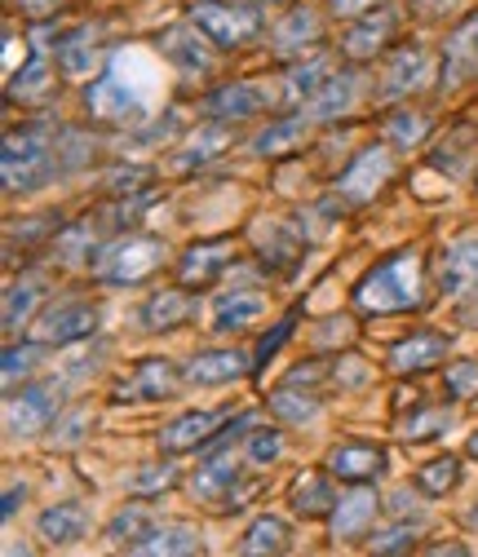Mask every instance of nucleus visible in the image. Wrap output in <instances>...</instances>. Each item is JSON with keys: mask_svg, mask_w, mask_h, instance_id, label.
I'll list each match as a JSON object with an SVG mask.
<instances>
[{"mask_svg": "<svg viewBox=\"0 0 478 557\" xmlns=\"http://www.w3.org/2000/svg\"><path fill=\"white\" fill-rule=\"evenodd\" d=\"M23 500H27V486H23V482H14V486H10V492H5V505H0V518H5V522H10V518L19 513V505H23Z\"/></svg>", "mask_w": 478, "mask_h": 557, "instance_id": "864d4df0", "label": "nucleus"}, {"mask_svg": "<svg viewBox=\"0 0 478 557\" xmlns=\"http://www.w3.org/2000/svg\"><path fill=\"white\" fill-rule=\"evenodd\" d=\"M98 53H102V27H94V23H81V27H72V32H58V40H53L58 72H62L66 81L94 76Z\"/></svg>", "mask_w": 478, "mask_h": 557, "instance_id": "aec40b11", "label": "nucleus"}, {"mask_svg": "<svg viewBox=\"0 0 478 557\" xmlns=\"http://www.w3.org/2000/svg\"><path fill=\"white\" fill-rule=\"evenodd\" d=\"M465 522H469V527H474V531H478V500H474V505H469V513H465Z\"/></svg>", "mask_w": 478, "mask_h": 557, "instance_id": "13d9d810", "label": "nucleus"}, {"mask_svg": "<svg viewBox=\"0 0 478 557\" xmlns=\"http://www.w3.org/2000/svg\"><path fill=\"white\" fill-rule=\"evenodd\" d=\"M186 18L218 49H244L266 32V14L257 10V0H195Z\"/></svg>", "mask_w": 478, "mask_h": 557, "instance_id": "20e7f679", "label": "nucleus"}, {"mask_svg": "<svg viewBox=\"0 0 478 557\" xmlns=\"http://www.w3.org/2000/svg\"><path fill=\"white\" fill-rule=\"evenodd\" d=\"M257 235H261L257 257H261V265H266V270H280V274H289V270L302 261V239H297V231H293V226L275 222L270 231L261 226Z\"/></svg>", "mask_w": 478, "mask_h": 557, "instance_id": "f704fd0d", "label": "nucleus"}, {"mask_svg": "<svg viewBox=\"0 0 478 557\" xmlns=\"http://www.w3.org/2000/svg\"><path fill=\"white\" fill-rule=\"evenodd\" d=\"M58 124L53 120H27L23 128L5 133V151H0V173H5L10 195H27L49 186L62 164H58Z\"/></svg>", "mask_w": 478, "mask_h": 557, "instance_id": "f03ea898", "label": "nucleus"}, {"mask_svg": "<svg viewBox=\"0 0 478 557\" xmlns=\"http://www.w3.org/2000/svg\"><path fill=\"white\" fill-rule=\"evenodd\" d=\"M89 430H94V411H89V407H72V411H58V421L49 425L45 443H49L53 451H72V447L85 443Z\"/></svg>", "mask_w": 478, "mask_h": 557, "instance_id": "79ce46f5", "label": "nucleus"}, {"mask_svg": "<svg viewBox=\"0 0 478 557\" xmlns=\"http://www.w3.org/2000/svg\"><path fill=\"white\" fill-rule=\"evenodd\" d=\"M62 394H66V381L62 376L27 381L23 389H14L5 398V430H10V438L49 434V425L58 421V411H62Z\"/></svg>", "mask_w": 478, "mask_h": 557, "instance_id": "39448f33", "label": "nucleus"}, {"mask_svg": "<svg viewBox=\"0 0 478 557\" xmlns=\"http://www.w3.org/2000/svg\"><path fill=\"white\" fill-rule=\"evenodd\" d=\"M124 553L133 557H177V553H204V535L191 522H156L138 544H128Z\"/></svg>", "mask_w": 478, "mask_h": 557, "instance_id": "a878e982", "label": "nucleus"}, {"mask_svg": "<svg viewBox=\"0 0 478 557\" xmlns=\"http://www.w3.org/2000/svg\"><path fill=\"white\" fill-rule=\"evenodd\" d=\"M248 372H253V355L235 350V345H222V350H199L182 368L186 385H231V381H240Z\"/></svg>", "mask_w": 478, "mask_h": 557, "instance_id": "5701e85b", "label": "nucleus"}, {"mask_svg": "<svg viewBox=\"0 0 478 557\" xmlns=\"http://www.w3.org/2000/svg\"><path fill=\"white\" fill-rule=\"evenodd\" d=\"M394 177V147H364L346 169H341L336 177V199H346V203H368L377 199L381 186H390Z\"/></svg>", "mask_w": 478, "mask_h": 557, "instance_id": "0eeeda50", "label": "nucleus"}, {"mask_svg": "<svg viewBox=\"0 0 478 557\" xmlns=\"http://www.w3.org/2000/svg\"><path fill=\"white\" fill-rule=\"evenodd\" d=\"M394 32H399V10L377 5L372 14L351 18V27L341 32V53H346V58L359 66V62H368V58L385 53V49H390V40H394Z\"/></svg>", "mask_w": 478, "mask_h": 557, "instance_id": "4468645a", "label": "nucleus"}, {"mask_svg": "<svg viewBox=\"0 0 478 557\" xmlns=\"http://www.w3.org/2000/svg\"><path fill=\"white\" fill-rule=\"evenodd\" d=\"M85 111L98 124H143L147 120V102L128 89V81H120V72H102L85 89Z\"/></svg>", "mask_w": 478, "mask_h": 557, "instance_id": "6e6552de", "label": "nucleus"}, {"mask_svg": "<svg viewBox=\"0 0 478 557\" xmlns=\"http://www.w3.org/2000/svg\"><path fill=\"white\" fill-rule=\"evenodd\" d=\"M23 10L32 18H45V14H53V0H23Z\"/></svg>", "mask_w": 478, "mask_h": 557, "instance_id": "5fc2aeb1", "label": "nucleus"}, {"mask_svg": "<svg viewBox=\"0 0 478 557\" xmlns=\"http://www.w3.org/2000/svg\"><path fill=\"white\" fill-rule=\"evenodd\" d=\"M478 76V10L461 18L443 40V85H465Z\"/></svg>", "mask_w": 478, "mask_h": 557, "instance_id": "b1692460", "label": "nucleus"}, {"mask_svg": "<svg viewBox=\"0 0 478 557\" xmlns=\"http://www.w3.org/2000/svg\"><path fill=\"white\" fill-rule=\"evenodd\" d=\"M355 98H359V72H355V66H341V72H332L323 81V89L302 107V115L310 124H332V120H341L355 107Z\"/></svg>", "mask_w": 478, "mask_h": 557, "instance_id": "393cba45", "label": "nucleus"}, {"mask_svg": "<svg viewBox=\"0 0 478 557\" xmlns=\"http://www.w3.org/2000/svg\"><path fill=\"white\" fill-rule=\"evenodd\" d=\"M385 505H390V513H394V518H407V513L417 509V496H413V486H399V492H394V496H390Z\"/></svg>", "mask_w": 478, "mask_h": 557, "instance_id": "603ef678", "label": "nucleus"}, {"mask_svg": "<svg viewBox=\"0 0 478 557\" xmlns=\"http://www.w3.org/2000/svg\"><path fill=\"white\" fill-rule=\"evenodd\" d=\"M461 478H465V469H461V456H439V460H430V465H421V469H417V492L439 500V496L456 492V486H461Z\"/></svg>", "mask_w": 478, "mask_h": 557, "instance_id": "37998d69", "label": "nucleus"}, {"mask_svg": "<svg viewBox=\"0 0 478 557\" xmlns=\"http://www.w3.org/2000/svg\"><path fill=\"white\" fill-rule=\"evenodd\" d=\"M377 5H385V0H328V10H332L336 18H364V14H372Z\"/></svg>", "mask_w": 478, "mask_h": 557, "instance_id": "3c124183", "label": "nucleus"}, {"mask_svg": "<svg viewBox=\"0 0 478 557\" xmlns=\"http://www.w3.org/2000/svg\"><path fill=\"white\" fill-rule=\"evenodd\" d=\"M98 323H102V310H98L94 301L66 297V301H53V306H45V310L36 314L32 336L45 341V345H58V350H66V345L89 341V336L98 332Z\"/></svg>", "mask_w": 478, "mask_h": 557, "instance_id": "423d86ee", "label": "nucleus"}, {"mask_svg": "<svg viewBox=\"0 0 478 557\" xmlns=\"http://www.w3.org/2000/svg\"><path fill=\"white\" fill-rule=\"evenodd\" d=\"M336 478L328 473V465L323 469H306V473H297L293 482H289V505H293V513L297 518H306V522H323L332 509H336Z\"/></svg>", "mask_w": 478, "mask_h": 557, "instance_id": "4be33fe9", "label": "nucleus"}, {"mask_svg": "<svg viewBox=\"0 0 478 557\" xmlns=\"http://www.w3.org/2000/svg\"><path fill=\"white\" fill-rule=\"evenodd\" d=\"M421 540V522L413 518H394L390 527H372L368 535V553H413Z\"/></svg>", "mask_w": 478, "mask_h": 557, "instance_id": "a18cd8bd", "label": "nucleus"}, {"mask_svg": "<svg viewBox=\"0 0 478 557\" xmlns=\"http://www.w3.org/2000/svg\"><path fill=\"white\" fill-rule=\"evenodd\" d=\"M235 261V239L231 235H213V239H199L182 252L177 261V284L186 288H209L213 278Z\"/></svg>", "mask_w": 478, "mask_h": 557, "instance_id": "dca6fc26", "label": "nucleus"}, {"mask_svg": "<svg viewBox=\"0 0 478 557\" xmlns=\"http://www.w3.org/2000/svg\"><path fill=\"white\" fill-rule=\"evenodd\" d=\"M257 5H280V0H257Z\"/></svg>", "mask_w": 478, "mask_h": 557, "instance_id": "bf43d9fd", "label": "nucleus"}, {"mask_svg": "<svg viewBox=\"0 0 478 557\" xmlns=\"http://www.w3.org/2000/svg\"><path fill=\"white\" fill-rule=\"evenodd\" d=\"M448 425H452V407H434V403H417L413 411L399 421V434L407 438V443H426V438H439V434H448Z\"/></svg>", "mask_w": 478, "mask_h": 557, "instance_id": "ea45409f", "label": "nucleus"}, {"mask_svg": "<svg viewBox=\"0 0 478 557\" xmlns=\"http://www.w3.org/2000/svg\"><path fill=\"white\" fill-rule=\"evenodd\" d=\"M293 323H297V314H289V319H284V323H280L275 332H270V336H266V341L257 345V363H253V372H257L261 363H270V355H275V350H280V345H284V341L293 336Z\"/></svg>", "mask_w": 478, "mask_h": 557, "instance_id": "8fccbe9b", "label": "nucleus"}, {"mask_svg": "<svg viewBox=\"0 0 478 557\" xmlns=\"http://www.w3.org/2000/svg\"><path fill=\"white\" fill-rule=\"evenodd\" d=\"M177 478H182V473H177V465H169V460H164V465H143L138 473L128 478V492H133V496H160V492H169V486H177Z\"/></svg>", "mask_w": 478, "mask_h": 557, "instance_id": "09e8293b", "label": "nucleus"}, {"mask_svg": "<svg viewBox=\"0 0 478 557\" xmlns=\"http://www.w3.org/2000/svg\"><path fill=\"white\" fill-rule=\"evenodd\" d=\"M452 350V336L439 332V327H417V332H407L403 341H394V350L385 359V368L394 376H421L430 368H439Z\"/></svg>", "mask_w": 478, "mask_h": 557, "instance_id": "9b49d317", "label": "nucleus"}, {"mask_svg": "<svg viewBox=\"0 0 478 557\" xmlns=\"http://www.w3.org/2000/svg\"><path fill=\"white\" fill-rule=\"evenodd\" d=\"M5 94H10V102H23V107H40V102H49V94H53V66H49V58L36 49L19 72L10 76V85H5Z\"/></svg>", "mask_w": 478, "mask_h": 557, "instance_id": "2f4dec72", "label": "nucleus"}, {"mask_svg": "<svg viewBox=\"0 0 478 557\" xmlns=\"http://www.w3.org/2000/svg\"><path fill=\"white\" fill-rule=\"evenodd\" d=\"M426 133H430V115L426 111H413V107H399L381 120V137L394 147V151H413L426 143Z\"/></svg>", "mask_w": 478, "mask_h": 557, "instance_id": "e433bc0d", "label": "nucleus"}, {"mask_svg": "<svg viewBox=\"0 0 478 557\" xmlns=\"http://www.w3.org/2000/svg\"><path fill=\"white\" fill-rule=\"evenodd\" d=\"M151 527H156V513H151V505H143V496H138L133 505H120V509L111 513V522H107V544H111V548H128V544H138Z\"/></svg>", "mask_w": 478, "mask_h": 557, "instance_id": "c9c22d12", "label": "nucleus"}, {"mask_svg": "<svg viewBox=\"0 0 478 557\" xmlns=\"http://www.w3.org/2000/svg\"><path fill=\"white\" fill-rule=\"evenodd\" d=\"M195 319V301L186 297V284L177 288H160L143 301V327L147 332H177L182 323Z\"/></svg>", "mask_w": 478, "mask_h": 557, "instance_id": "7c9ffc66", "label": "nucleus"}, {"mask_svg": "<svg viewBox=\"0 0 478 557\" xmlns=\"http://www.w3.org/2000/svg\"><path fill=\"white\" fill-rule=\"evenodd\" d=\"M280 456H284V434L275 425H248V434H244V460L253 469L280 465Z\"/></svg>", "mask_w": 478, "mask_h": 557, "instance_id": "c03bdc74", "label": "nucleus"}, {"mask_svg": "<svg viewBox=\"0 0 478 557\" xmlns=\"http://www.w3.org/2000/svg\"><path fill=\"white\" fill-rule=\"evenodd\" d=\"M49 301V278L40 270H27L23 278H14L10 293H5V332L14 336L19 327L36 323V306Z\"/></svg>", "mask_w": 478, "mask_h": 557, "instance_id": "c756f323", "label": "nucleus"}, {"mask_svg": "<svg viewBox=\"0 0 478 557\" xmlns=\"http://www.w3.org/2000/svg\"><path fill=\"white\" fill-rule=\"evenodd\" d=\"M182 381L186 376L177 372V363H169V359H143L124 381H115L111 403H160V398H173Z\"/></svg>", "mask_w": 478, "mask_h": 557, "instance_id": "ddd939ff", "label": "nucleus"}, {"mask_svg": "<svg viewBox=\"0 0 478 557\" xmlns=\"http://www.w3.org/2000/svg\"><path fill=\"white\" fill-rule=\"evenodd\" d=\"M443 394H448L452 403L478 398V359H456V363H448V372H443Z\"/></svg>", "mask_w": 478, "mask_h": 557, "instance_id": "de8ad7c7", "label": "nucleus"}, {"mask_svg": "<svg viewBox=\"0 0 478 557\" xmlns=\"http://www.w3.org/2000/svg\"><path fill=\"white\" fill-rule=\"evenodd\" d=\"M306 128H310V120L297 111V115H280L275 124H266L257 137H253V156H261V160H270V156H289V151H297L302 147V137H306Z\"/></svg>", "mask_w": 478, "mask_h": 557, "instance_id": "72a5a7b5", "label": "nucleus"}, {"mask_svg": "<svg viewBox=\"0 0 478 557\" xmlns=\"http://www.w3.org/2000/svg\"><path fill=\"white\" fill-rule=\"evenodd\" d=\"M426 553H434V557H443V553H465V544H434V548H426Z\"/></svg>", "mask_w": 478, "mask_h": 557, "instance_id": "6e6d98bb", "label": "nucleus"}, {"mask_svg": "<svg viewBox=\"0 0 478 557\" xmlns=\"http://www.w3.org/2000/svg\"><path fill=\"white\" fill-rule=\"evenodd\" d=\"M377 509H381V500H377V486L372 482L351 486V492L336 500V509L328 513L332 544H359V540H368L372 535V522H377Z\"/></svg>", "mask_w": 478, "mask_h": 557, "instance_id": "9d476101", "label": "nucleus"}, {"mask_svg": "<svg viewBox=\"0 0 478 557\" xmlns=\"http://www.w3.org/2000/svg\"><path fill=\"white\" fill-rule=\"evenodd\" d=\"M36 531H40V540H49V544H58V548H72V544H81L85 531H89V509H85L81 500L49 505V509L36 518Z\"/></svg>", "mask_w": 478, "mask_h": 557, "instance_id": "c85d7f7f", "label": "nucleus"}, {"mask_svg": "<svg viewBox=\"0 0 478 557\" xmlns=\"http://www.w3.org/2000/svg\"><path fill=\"white\" fill-rule=\"evenodd\" d=\"M319 40H323V18H319V10H310V5L289 10L275 27H270V53L284 58V62L306 58Z\"/></svg>", "mask_w": 478, "mask_h": 557, "instance_id": "f3484780", "label": "nucleus"}, {"mask_svg": "<svg viewBox=\"0 0 478 557\" xmlns=\"http://www.w3.org/2000/svg\"><path fill=\"white\" fill-rule=\"evenodd\" d=\"M430 81V49L426 45H399L390 58H385V72H381V85H377V102H403L413 98L417 89H426Z\"/></svg>", "mask_w": 478, "mask_h": 557, "instance_id": "1a4fd4ad", "label": "nucleus"}, {"mask_svg": "<svg viewBox=\"0 0 478 557\" xmlns=\"http://www.w3.org/2000/svg\"><path fill=\"white\" fill-rule=\"evenodd\" d=\"M40 350H45V341H27V345L14 341V345H10V350H5V368H0V376H5V394H14L19 381H27V376L36 372Z\"/></svg>", "mask_w": 478, "mask_h": 557, "instance_id": "49530a36", "label": "nucleus"}, {"mask_svg": "<svg viewBox=\"0 0 478 557\" xmlns=\"http://www.w3.org/2000/svg\"><path fill=\"white\" fill-rule=\"evenodd\" d=\"M323 465H328V473H332L336 482L359 486V482H377V478L385 473L390 456H385V447H377V443H336Z\"/></svg>", "mask_w": 478, "mask_h": 557, "instance_id": "6ab92c4d", "label": "nucleus"}, {"mask_svg": "<svg viewBox=\"0 0 478 557\" xmlns=\"http://www.w3.org/2000/svg\"><path fill=\"white\" fill-rule=\"evenodd\" d=\"M160 53L177 66V72L186 76V81H204V76H213V40L204 36L191 18H186V27H169V32H160Z\"/></svg>", "mask_w": 478, "mask_h": 557, "instance_id": "f8f14e48", "label": "nucleus"}, {"mask_svg": "<svg viewBox=\"0 0 478 557\" xmlns=\"http://www.w3.org/2000/svg\"><path fill=\"white\" fill-rule=\"evenodd\" d=\"M266 107H270V89H261L253 81H226L204 98V115L218 124H244V120L261 115Z\"/></svg>", "mask_w": 478, "mask_h": 557, "instance_id": "2eb2a0df", "label": "nucleus"}, {"mask_svg": "<svg viewBox=\"0 0 478 557\" xmlns=\"http://www.w3.org/2000/svg\"><path fill=\"white\" fill-rule=\"evenodd\" d=\"M426 301V257L421 248H399L394 257L377 261L351 293L359 314H407Z\"/></svg>", "mask_w": 478, "mask_h": 557, "instance_id": "f257e3e1", "label": "nucleus"}, {"mask_svg": "<svg viewBox=\"0 0 478 557\" xmlns=\"http://www.w3.org/2000/svg\"><path fill=\"white\" fill-rule=\"evenodd\" d=\"M164 257H169V244L160 235H115L89 261V274L107 288H138L164 265Z\"/></svg>", "mask_w": 478, "mask_h": 557, "instance_id": "7ed1b4c3", "label": "nucleus"}, {"mask_svg": "<svg viewBox=\"0 0 478 557\" xmlns=\"http://www.w3.org/2000/svg\"><path fill=\"white\" fill-rule=\"evenodd\" d=\"M328 76H332V62L328 58H297V62H289V72H284V107L302 111L323 89Z\"/></svg>", "mask_w": 478, "mask_h": 557, "instance_id": "473e14b6", "label": "nucleus"}, {"mask_svg": "<svg viewBox=\"0 0 478 557\" xmlns=\"http://www.w3.org/2000/svg\"><path fill=\"white\" fill-rule=\"evenodd\" d=\"M231 147V133H226V124H218V120H209L204 124L191 143L182 147V156H177V169H204V164H213L222 151Z\"/></svg>", "mask_w": 478, "mask_h": 557, "instance_id": "4c0bfd02", "label": "nucleus"}, {"mask_svg": "<svg viewBox=\"0 0 478 557\" xmlns=\"http://www.w3.org/2000/svg\"><path fill=\"white\" fill-rule=\"evenodd\" d=\"M107 244V222L98 218H85V222H72L66 231L53 235V261L58 265H89Z\"/></svg>", "mask_w": 478, "mask_h": 557, "instance_id": "bb28decb", "label": "nucleus"}, {"mask_svg": "<svg viewBox=\"0 0 478 557\" xmlns=\"http://www.w3.org/2000/svg\"><path fill=\"white\" fill-rule=\"evenodd\" d=\"M266 407H270V416H275V421H284V425H310L323 403H319L315 394H302V389L284 385V389H275V394L266 398Z\"/></svg>", "mask_w": 478, "mask_h": 557, "instance_id": "a19ab883", "label": "nucleus"}, {"mask_svg": "<svg viewBox=\"0 0 478 557\" xmlns=\"http://www.w3.org/2000/svg\"><path fill=\"white\" fill-rule=\"evenodd\" d=\"M261 314H266V297L257 288H226V293L213 297L209 323H213V332H244Z\"/></svg>", "mask_w": 478, "mask_h": 557, "instance_id": "cd10ccee", "label": "nucleus"}, {"mask_svg": "<svg viewBox=\"0 0 478 557\" xmlns=\"http://www.w3.org/2000/svg\"><path fill=\"white\" fill-rule=\"evenodd\" d=\"M218 425H222V411H182L177 421H169L156 443L164 456H186V451H204L213 438H218Z\"/></svg>", "mask_w": 478, "mask_h": 557, "instance_id": "412c9836", "label": "nucleus"}, {"mask_svg": "<svg viewBox=\"0 0 478 557\" xmlns=\"http://www.w3.org/2000/svg\"><path fill=\"white\" fill-rule=\"evenodd\" d=\"M465 451H469V456H474V460H478V430H474V434H469V443H465Z\"/></svg>", "mask_w": 478, "mask_h": 557, "instance_id": "4d7b16f0", "label": "nucleus"}, {"mask_svg": "<svg viewBox=\"0 0 478 557\" xmlns=\"http://www.w3.org/2000/svg\"><path fill=\"white\" fill-rule=\"evenodd\" d=\"M439 278V293L443 297H469L478 288V235H461L439 252L434 265Z\"/></svg>", "mask_w": 478, "mask_h": 557, "instance_id": "a211bd4d", "label": "nucleus"}, {"mask_svg": "<svg viewBox=\"0 0 478 557\" xmlns=\"http://www.w3.org/2000/svg\"><path fill=\"white\" fill-rule=\"evenodd\" d=\"M289 540H293V531H289V522H284V518L261 513V518L244 531L240 553H248V557H261V553H289Z\"/></svg>", "mask_w": 478, "mask_h": 557, "instance_id": "58836bf2", "label": "nucleus"}]
</instances>
